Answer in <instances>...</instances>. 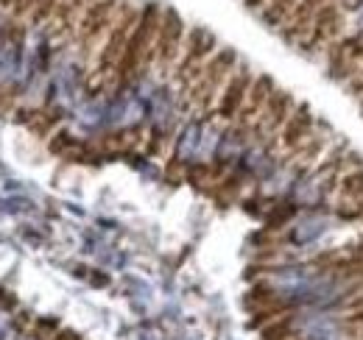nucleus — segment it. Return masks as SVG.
<instances>
[{
	"mask_svg": "<svg viewBox=\"0 0 363 340\" xmlns=\"http://www.w3.org/2000/svg\"><path fill=\"white\" fill-rule=\"evenodd\" d=\"M160 20H162V8L157 3L143 6L135 31L126 42V50H123V56H121V62L112 73V81L129 84L143 67L154 64V40H157V31H160Z\"/></svg>",
	"mask_w": 363,
	"mask_h": 340,
	"instance_id": "1",
	"label": "nucleus"
},
{
	"mask_svg": "<svg viewBox=\"0 0 363 340\" xmlns=\"http://www.w3.org/2000/svg\"><path fill=\"white\" fill-rule=\"evenodd\" d=\"M240 59L232 47H218L207 64H204V73L199 76V81L187 89V103L196 106L201 115H216V103H218V95L221 89L227 86L229 76L238 70Z\"/></svg>",
	"mask_w": 363,
	"mask_h": 340,
	"instance_id": "2",
	"label": "nucleus"
},
{
	"mask_svg": "<svg viewBox=\"0 0 363 340\" xmlns=\"http://www.w3.org/2000/svg\"><path fill=\"white\" fill-rule=\"evenodd\" d=\"M126 3L129 0H92L87 6V11L79 20V31H76V42L82 47V56L98 53V47L104 45L109 28L118 23Z\"/></svg>",
	"mask_w": 363,
	"mask_h": 340,
	"instance_id": "3",
	"label": "nucleus"
},
{
	"mask_svg": "<svg viewBox=\"0 0 363 340\" xmlns=\"http://www.w3.org/2000/svg\"><path fill=\"white\" fill-rule=\"evenodd\" d=\"M347 23H350V17H347V8L341 6V0H327L318 8L316 20H313V28L308 31V37L296 45V47L308 59H318V56H324L327 45L335 42L338 37L347 34Z\"/></svg>",
	"mask_w": 363,
	"mask_h": 340,
	"instance_id": "4",
	"label": "nucleus"
},
{
	"mask_svg": "<svg viewBox=\"0 0 363 340\" xmlns=\"http://www.w3.org/2000/svg\"><path fill=\"white\" fill-rule=\"evenodd\" d=\"M140 11L143 8L126 3V8L121 11L118 23L109 28L104 45L95 53V79H112V73H115V67H118V62H121V56L126 50V42H129V37L135 31L137 20H140Z\"/></svg>",
	"mask_w": 363,
	"mask_h": 340,
	"instance_id": "5",
	"label": "nucleus"
},
{
	"mask_svg": "<svg viewBox=\"0 0 363 340\" xmlns=\"http://www.w3.org/2000/svg\"><path fill=\"white\" fill-rule=\"evenodd\" d=\"M187 37V26L182 20L177 8H162V20H160V31L154 40V64L160 70H174L182 59V47Z\"/></svg>",
	"mask_w": 363,
	"mask_h": 340,
	"instance_id": "6",
	"label": "nucleus"
},
{
	"mask_svg": "<svg viewBox=\"0 0 363 340\" xmlns=\"http://www.w3.org/2000/svg\"><path fill=\"white\" fill-rule=\"evenodd\" d=\"M296 109V98L288 89H274L260 112V120L252 128V140H263L266 148L279 145V131L285 126V120L291 118V112Z\"/></svg>",
	"mask_w": 363,
	"mask_h": 340,
	"instance_id": "7",
	"label": "nucleus"
},
{
	"mask_svg": "<svg viewBox=\"0 0 363 340\" xmlns=\"http://www.w3.org/2000/svg\"><path fill=\"white\" fill-rule=\"evenodd\" d=\"M255 81V70L249 64H238V70L229 76L227 86L221 89L218 95V103H216V118H221L224 123H232L240 112V106L246 103V95L252 89Z\"/></svg>",
	"mask_w": 363,
	"mask_h": 340,
	"instance_id": "8",
	"label": "nucleus"
},
{
	"mask_svg": "<svg viewBox=\"0 0 363 340\" xmlns=\"http://www.w3.org/2000/svg\"><path fill=\"white\" fill-rule=\"evenodd\" d=\"M274 89H277V84H274V79L269 76V73L255 76L252 89H249V95H246V103L240 106L238 118L232 120L235 131L252 137V128H255V123L260 120V112H263V106H266V101H269V95H272Z\"/></svg>",
	"mask_w": 363,
	"mask_h": 340,
	"instance_id": "9",
	"label": "nucleus"
},
{
	"mask_svg": "<svg viewBox=\"0 0 363 340\" xmlns=\"http://www.w3.org/2000/svg\"><path fill=\"white\" fill-rule=\"evenodd\" d=\"M318 126V118L311 112L308 103H296V109L291 112V118L285 120V126L279 131V148L288 154L294 148H299Z\"/></svg>",
	"mask_w": 363,
	"mask_h": 340,
	"instance_id": "10",
	"label": "nucleus"
},
{
	"mask_svg": "<svg viewBox=\"0 0 363 340\" xmlns=\"http://www.w3.org/2000/svg\"><path fill=\"white\" fill-rule=\"evenodd\" d=\"M324 3H327V0H299V3L294 6L291 17L285 20V26H282L277 34H279L288 45L296 47V45L308 37V31L313 28V20H316L318 8H321Z\"/></svg>",
	"mask_w": 363,
	"mask_h": 340,
	"instance_id": "11",
	"label": "nucleus"
},
{
	"mask_svg": "<svg viewBox=\"0 0 363 340\" xmlns=\"http://www.w3.org/2000/svg\"><path fill=\"white\" fill-rule=\"evenodd\" d=\"M355 73H358V64H355L352 56H350L347 40L338 37L335 42L327 45V50H324V76H327L330 81L344 86Z\"/></svg>",
	"mask_w": 363,
	"mask_h": 340,
	"instance_id": "12",
	"label": "nucleus"
},
{
	"mask_svg": "<svg viewBox=\"0 0 363 340\" xmlns=\"http://www.w3.org/2000/svg\"><path fill=\"white\" fill-rule=\"evenodd\" d=\"M92 0H59L53 17H50V26H53V34L59 40H76V31H79V20L82 14L87 11Z\"/></svg>",
	"mask_w": 363,
	"mask_h": 340,
	"instance_id": "13",
	"label": "nucleus"
},
{
	"mask_svg": "<svg viewBox=\"0 0 363 340\" xmlns=\"http://www.w3.org/2000/svg\"><path fill=\"white\" fill-rule=\"evenodd\" d=\"M288 312H296V304L288 301V298H277V301H272V304H266V307H260V310L252 312V318H249V329H263L266 324H272V321L282 318V315H288Z\"/></svg>",
	"mask_w": 363,
	"mask_h": 340,
	"instance_id": "14",
	"label": "nucleus"
},
{
	"mask_svg": "<svg viewBox=\"0 0 363 340\" xmlns=\"http://www.w3.org/2000/svg\"><path fill=\"white\" fill-rule=\"evenodd\" d=\"M296 3H299V0H269L266 8L260 11V20H263L269 28L279 31V28L285 26V20L291 17V11H294Z\"/></svg>",
	"mask_w": 363,
	"mask_h": 340,
	"instance_id": "15",
	"label": "nucleus"
},
{
	"mask_svg": "<svg viewBox=\"0 0 363 340\" xmlns=\"http://www.w3.org/2000/svg\"><path fill=\"white\" fill-rule=\"evenodd\" d=\"M296 338V312H288L282 318H277L272 324H266L260 329V340H291Z\"/></svg>",
	"mask_w": 363,
	"mask_h": 340,
	"instance_id": "16",
	"label": "nucleus"
},
{
	"mask_svg": "<svg viewBox=\"0 0 363 340\" xmlns=\"http://www.w3.org/2000/svg\"><path fill=\"white\" fill-rule=\"evenodd\" d=\"M296 204L294 201H274L272 207H269V212L263 215V220H266V229L269 232H279L285 223H291V217L296 215Z\"/></svg>",
	"mask_w": 363,
	"mask_h": 340,
	"instance_id": "17",
	"label": "nucleus"
},
{
	"mask_svg": "<svg viewBox=\"0 0 363 340\" xmlns=\"http://www.w3.org/2000/svg\"><path fill=\"white\" fill-rule=\"evenodd\" d=\"M338 198H363V168L347 170L338 176Z\"/></svg>",
	"mask_w": 363,
	"mask_h": 340,
	"instance_id": "18",
	"label": "nucleus"
},
{
	"mask_svg": "<svg viewBox=\"0 0 363 340\" xmlns=\"http://www.w3.org/2000/svg\"><path fill=\"white\" fill-rule=\"evenodd\" d=\"M277 290H274L272 282H255L252 288H249V293L243 296V304H246V310H260V307H266V304H272L277 301Z\"/></svg>",
	"mask_w": 363,
	"mask_h": 340,
	"instance_id": "19",
	"label": "nucleus"
},
{
	"mask_svg": "<svg viewBox=\"0 0 363 340\" xmlns=\"http://www.w3.org/2000/svg\"><path fill=\"white\" fill-rule=\"evenodd\" d=\"M62 118H65V112L59 109V106H50V109H40V115L31 120V131L37 134V137H48L53 126H59L62 123Z\"/></svg>",
	"mask_w": 363,
	"mask_h": 340,
	"instance_id": "20",
	"label": "nucleus"
},
{
	"mask_svg": "<svg viewBox=\"0 0 363 340\" xmlns=\"http://www.w3.org/2000/svg\"><path fill=\"white\" fill-rule=\"evenodd\" d=\"M333 212L344 223H358L363 220V198H338Z\"/></svg>",
	"mask_w": 363,
	"mask_h": 340,
	"instance_id": "21",
	"label": "nucleus"
},
{
	"mask_svg": "<svg viewBox=\"0 0 363 340\" xmlns=\"http://www.w3.org/2000/svg\"><path fill=\"white\" fill-rule=\"evenodd\" d=\"M79 145H82V142H79L70 131H65V128L56 131V134L48 140V151H50L53 157H67V154H70L73 148H79Z\"/></svg>",
	"mask_w": 363,
	"mask_h": 340,
	"instance_id": "22",
	"label": "nucleus"
},
{
	"mask_svg": "<svg viewBox=\"0 0 363 340\" xmlns=\"http://www.w3.org/2000/svg\"><path fill=\"white\" fill-rule=\"evenodd\" d=\"M184 178H187L190 184H196V187L204 190V181L213 184V165H207V162H193V165L184 168Z\"/></svg>",
	"mask_w": 363,
	"mask_h": 340,
	"instance_id": "23",
	"label": "nucleus"
},
{
	"mask_svg": "<svg viewBox=\"0 0 363 340\" xmlns=\"http://www.w3.org/2000/svg\"><path fill=\"white\" fill-rule=\"evenodd\" d=\"M59 329H62V324H59V318H56V315H43V318H37V321H34L31 335H34L37 340H50Z\"/></svg>",
	"mask_w": 363,
	"mask_h": 340,
	"instance_id": "24",
	"label": "nucleus"
},
{
	"mask_svg": "<svg viewBox=\"0 0 363 340\" xmlns=\"http://www.w3.org/2000/svg\"><path fill=\"white\" fill-rule=\"evenodd\" d=\"M56 6H59V0H34L31 23H34V26H43V23H50V17H53Z\"/></svg>",
	"mask_w": 363,
	"mask_h": 340,
	"instance_id": "25",
	"label": "nucleus"
},
{
	"mask_svg": "<svg viewBox=\"0 0 363 340\" xmlns=\"http://www.w3.org/2000/svg\"><path fill=\"white\" fill-rule=\"evenodd\" d=\"M165 140H168V137H165L160 128H154V131H151V137H148V142H145V151H148L151 157H160V154H162Z\"/></svg>",
	"mask_w": 363,
	"mask_h": 340,
	"instance_id": "26",
	"label": "nucleus"
},
{
	"mask_svg": "<svg viewBox=\"0 0 363 340\" xmlns=\"http://www.w3.org/2000/svg\"><path fill=\"white\" fill-rule=\"evenodd\" d=\"M31 11H34V0H11V17L14 20L31 17Z\"/></svg>",
	"mask_w": 363,
	"mask_h": 340,
	"instance_id": "27",
	"label": "nucleus"
},
{
	"mask_svg": "<svg viewBox=\"0 0 363 340\" xmlns=\"http://www.w3.org/2000/svg\"><path fill=\"white\" fill-rule=\"evenodd\" d=\"M50 340H82V335H79L76 329H67V327H62V329H59V332H56V335H53Z\"/></svg>",
	"mask_w": 363,
	"mask_h": 340,
	"instance_id": "28",
	"label": "nucleus"
},
{
	"mask_svg": "<svg viewBox=\"0 0 363 340\" xmlns=\"http://www.w3.org/2000/svg\"><path fill=\"white\" fill-rule=\"evenodd\" d=\"M266 3H269V0H243V6H246L249 11H257V14L266 8Z\"/></svg>",
	"mask_w": 363,
	"mask_h": 340,
	"instance_id": "29",
	"label": "nucleus"
},
{
	"mask_svg": "<svg viewBox=\"0 0 363 340\" xmlns=\"http://www.w3.org/2000/svg\"><path fill=\"white\" fill-rule=\"evenodd\" d=\"M358 103H361V112H363V101H358Z\"/></svg>",
	"mask_w": 363,
	"mask_h": 340,
	"instance_id": "30",
	"label": "nucleus"
},
{
	"mask_svg": "<svg viewBox=\"0 0 363 340\" xmlns=\"http://www.w3.org/2000/svg\"><path fill=\"white\" fill-rule=\"evenodd\" d=\"M0 101H3V92H0Z\"/></svg>",
	"mask_w": 363,
	"mask_h": 340,
	"instance_id": "31",
	"label": "nucleus"
},
{
	"mask_svg": "<svg viewBox=\"0 0 363 340\" xmlns=\"http://www.w3.org/2000/svg\"><path fill=\"white\" fill-rule=\"evenodd\" d=\"M291 340H302V338H291Z\"/></svg>",
	"mask_w": 363,
	"mask_h": 340,
	"instance_id": "32",
	"label": "nucleus"
}]
</instances>
